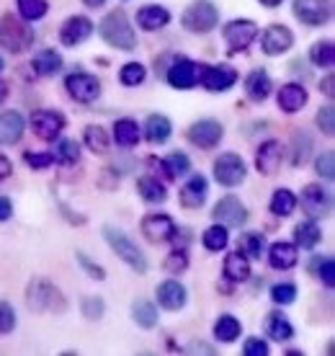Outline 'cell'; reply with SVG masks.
Wrapping results in <instances>:
<instances>
[{
    "label": "cell",
    "instance_id": "48",
    "mask_svg": "<svg viewBox=\"0 0 335 356\" xmlns=\"http://www.w3.org/2000/svg\"><path fill=\"white\" fill-rule=\"evenodd\" d=\"M80 310H83V315H85L88 321H101L104 312H106V305H104L101 297H85V300L80 302Z\"/></svg>",
    "mask_w": 335,
    "mask_h": 356
},
{
    "label": "cell",
    "instance_id": "23",
    "mask_svg": "<svg viewBox=\"0 0 335 356\" xmlns=\"http://www.w3.org/2000/svg\"><path fill=\"white\" fill-rule=\"evenodd\" d=\"M26 122L18 111H0V145H18L24 137Z\"/></svg>",
    "mask_w": 335,
    "mask_h": 356
},
{
    "label": "cell",
    "instance_id": "14",
    "mask_svg": "<svg viewBox=\"0 0 335 356\" xmlns=\"http://www.w3.org/2000/svg\"><path fill=\"white\" fill-rule=\"evenodd\" d=\"M140 230L150 243H165L176 238L178 227L170 214H145Z\"/></svg>",
    "mask_w": 335,
    "mask_h": 356
},
{
    "label": "cell",
    "instance_id": "40",
    "mask_svg": "<svg viewBox=\"0 0 335 356\" xmlns=\"http://www.w3.org/2000/svg\"><path fill=\"white\" fill-rule=\"evenodd\" d=\"M312 152V137L307 132H297L291 137V165H304Z\"/></svg>",
    "mask_w": 335,
    "mask_h": 356
},
{
    "label": "cell",
    "instance_id": "7",
    "mask_svg": "<svg viewBox=\"0 0 335 356\" xmlns=\"http://www.w3.org/2000/svg\"><path fill=\"white\" fill-rule=\"evenodd\" d=\"M202 72H204V65L183 60V57H176V60L170 63V67L165 70V81L170 83V88L191 90L202 83Z\"/></svg>",
    "mask_w": 335,
    "mask_h": 356
},
{
    "label": "cell",
    "instance_id": "19",
    "mask_svg": "<svg viewBox=\"0 0 335 356\" xmlns=\"http://www.w3.org/2000/svg\"><path fill=\"white\" fill-rule=\"evenodd\" d=\"M90 34H93V21L85 18V16H70L60 26V42L65 47L83 44Z\"/></svg>",
    "mask_w": 335,
    "mask_h": 356
},
{
    "label": "cell",
    "instance_id": "41",
    "mask_svg": "<svg viewBox=\"0 0 335 356\" xmlns=\"http://www.w3.org/2000/svg\"><path fill=\"white\" fill-rule=\"evenodd\" d=\"M309 63L315 65V67H333L335 63V47L333 42H318V44H312L309 49Z\"/></svg>",
    "mask_w": 335,
    "mask_h": 356
},
{
    "label": "cell",
    "instance_id": "24",
    "mask_svg": "<svg viewBox=\"0 0 335 356\" xmlns=\"http://www.w3.org/2000/svg\"><path fill=\"white\" fill-rule=\"evenodd\" d=\"M297 261H300V248H297L294 243L279 241L268 248V264H271V268H276V271H289V268L297 266Z\"/></svg>",
    "mask_w": 335,
    "mask_h": 356
},
{
    "label": "cell",
    "instance_id": "26",
    "mask_svg": "<svg viewBox=\"0 0 335 356\" xmlns=\"http://www.w3.org/2000/svg\"><path fill=\"white\" fill-rule=\"evenodd\" d=\"M168 24H170V10L165 6H145L137 13V26L142 31H158Z\"/></svg>",
    "mask_w": 335,
    "mask_h": 356
},
{
    "label": "cell",
    "instance_id": "1",
    "mask_svg": "<svg viewBox=\"0 0 335 356\" xmlns=\"http://www.w3.org/2000/svg\"><path fill=\"white\" fill-rule=\"evenodd\" d=\"M98 34L106 42L108 47L114 49H122V52H132L137 47V34H134L132 24L124 10H111L104 16V21L98 24Z\"/></svg>",
    "mask_w": 335,
    "mask_h": 356
},
{
    "label": "cell",
    "instance_id": "29",
    "mask_svg": "<svg viewBox=\"0 0 335 356\" xmlns=\"http://www.w3.org/2000/svg\"><path fill=\"white\" fill-rule=\"evenodd\" d=\"M294 245L302 250H312L318 248L320 241H322V230H320L318 220H304V222H300L297 227H294Z\"/></svg>",
    "mask_w": 335,
    "mask_h": 356
},
{
    "label": "cell",
    "instance_id": "8",
    "mask_svg": "<svg viewBox=\"0 0 335 356\" xmlns=\"http://www.w3.org/2000/svg\"><path fill=\"white\" fill-rule=\"evenodd\" d=\"M214 178L220 186L235 188L247 178V165L238 152H224L214 161Z\"/></svg>",
    "mask_w": 335,
    "mask_h": 356
},
{
    "label": "cell",
    "instance_id": "12",
    "mask_svg": "<svg viewBox=\"0 0 335 356\" xmlns=\"http://www.w3.org/2000/svg\"><path fill=\"white\" fill-rule=\"evenodd\" d=\"M65 90H67L72 101H78V104H93V101L101 96V83H98L96 75L72 72V75L65 78Z\"/></svg>",
    "mask_w": 335,
    "mask_h": 356
},
{
    "label": "cell",
    "instance_id": "34",
    "mask_svg": "<svg viewBox=\"0 0 335 356\" xmlns=\"http://www.w3.org/2000/svg\"><path fill=\"white\" fill-rule=\"evenodd\" d=\"M132 318L140 328L150 330L158 325V307H155L152 300H137V302L132 305Z\"/></svg>",
    "mask_w": 335,
    "mask_h": 356
},
{
    "label": "cell",
    "instance_id": "20",
    "mask_svg": "<svg viewBox=\"0 0 335 356\" xmlns=\"http://www.w3.org/2000/svg\"><path fill=\"white\" fill-rule=\"evenodd\" d=\"M186 300H188V292L186 286L178 282V279H165L158 284V305L168 312L183 310Z\"/></svg>",
    "mask_w": 335,
    "mask_h": 356
},
{
    "label": "cell",
    "instance_id": "37",
    "mask_svg": "<svg viewBox=\"0 0 335 356\" xmlns=\"http://www.w3.org/2000/svg\"><path fill=\"white\" fill-rule=\"evenodd\" d=\"M238 250L245 256V259H261L265 250V238L261 232H243L238 241Z\"/></svg>",
    "mask_w": 335,
    "mask_h": 356
},
{
    "label": "cell",
    "instance_id": "17",
    "mask_svg": "<svg viewBox=\"0 0 335 356\" xmlns=\"http://www.w3.org/2000/svg\"><path fill=\"white\" fill-rule=\"evenodd\" d=\"M284 161V147L279 140H265L256 152V168L261 170V176L274 178L281 168Z\"/></svg>",
    "mask_w": 335,
    "mask_h": 356
},
{
    "label": "cell",
    "instance_id": "28",
    "mask_svg": "<svg viewBox=\"0 0 335 356\" xmlns=\"http://www.w3.org/2000/svg\"><path fill=\"white\" fill-rule=\"evenodd\" d=\"M271 88H274V83H271V78H268V72L261 70V67L253 70L245 78V93H247V98H250V101H256V104L265 101L268 93H271Z\"/></svg>",
    "mask_w": 335,
    "mask_h": 356
},
{
    "label": "cell",
    "instance_id": "4",
    "mask_svg": "<svg viewBox=\"0 0 335 356\" xmlns=\"http://www.w3.org/2000/svg\"><path fill=\"white\" fill-rule=\"evenodd\" d=\"M104 238H106L111 250H114L126 266H132L137 274H145V271H147V259H145V253H142L140 245H137L126 232L106 225V227H104Z\"/></svg>",
    "mask_w": 335,
    "mask_h": 356
},
{
    "label": "cell",
    "instance_id": "9",
    "mask_svg": "<svg viewBox=\"0 0 335 356\" xmlns=\"http://www.w3.org/2000/svg\"><path fill=\"white\" fill-rule=\"evenodd\" d=\"M65 116L60 111H54V108H39L31 114V129L39 140H44V143H54V140H60L62 129H65Z\"/></svg>",
    "mask_w": 335,
    "mask_h": 356
},
{
    "label": "cell",
    "instance_id": "38",
    "mask_svg": "<svg viewBox=\"0 0 335 356\" xmlns=\"http://www.w3.org/2000/svg\"><path fill=\"white\" fill-rule=\"evenodd\" d=\"M34 70L39 75H54V72L62 70V54L54 52V49H42V52L34 54Z\"/></svg>",
    "mask_w": 335,
    "mask_h": 356
},
{
    "label": "cell",
    "instance_id": "15",
    "mask_svg": "<svg viewBox=\"0 0 335 356\" xmlns=\"http://www.w3.org/2000/svg\"><path fill=\"white\" fill-rule=\"evenodd\" d=\"M294 16L307 26H322L333 16L330 0H294Z\"/></svg>",
    "mask_w": 335,
    "mask_h": 356
},
{
    "label": "cell",
    "instance_id": "21",
    "mask_svg": "<svg viewBox=\"0 0 335 356\" xmlns=\"http://www.w3.org/2000/svg\"><path fill=\"white\" fill-rule=\"evenodd\" d=\"M206 196H209L206 178H204L202 173H194V176L183 184V188H181V204H183L186 209H199V207H204Z\"/></svg>",
    "mask_w": 335,
    "mask_h": 356
},
{
    "label": "cell",
    "instance_id": "27",
    "mask_svg": "<svg viewBox=\"0 0 335 356\" xmlns=\"http://www.w3.org/2000/svg\"><path fill=\"white\" fill-rule=\"evenodd\" d=\"M224 279L232 284H243L250 279V259H245L240 250H232L227 259H224Z\"/></svg>",
    "mask_w": 335,
    "mask_h": 356
},
{
    "label": "cell",
    "instance_id": "11",
    "mask_svg": "<svg viewBox=\"0 0 335 356\" xmlns=\"http://www.w3.org/2000/svg\"><path fill=\"white\" fill-rule=\"evenodd\" d=\"M188 143L196 145L199 150H212L217 145L222 143V137H224V127L220 122H214V119H199L194 124L188 127Z\"/></svg>",
    "mask_w": 335,
    "mask_h": 356
},
{
    "label": "cell",
    "instance_id": "33",
    "mask_svg": "<svg viewBox=\"0 0 335 356\" xmlns=\"http://www.w3.org/2000/svg\"><path fill=\"white\" fill-rule=\"evenodd\" d=\"M114 143L119 147H134V145L140 143V124L134 122V119H119L114 124Z\"/></svg>",
    "mask_w": 335,
    "mask_h": 356
},
{
    "label": "cell",
    "instance_id": "44",
    "mask_svg": "<svg viewBox=\"0 0 335 356\" xmlns=\"http://www.w3.org/2000/svg\"><path fill=\"white\" fill-rule=\"evenodd\" d=\"M80 161V145L75 140H60L54 150V163L60 165H75Z\"/></svg>",
    "mask_w": 335,
    "mask_h": 356
},
{
    "label": "cell",
    "instance_id": "55",
    "mask_svg": "<svg viewBox=\"0 0 335 356\" xmlns=\"http://www.w3.org/2000/svg\"><path fill=\"white\" fill-rule=\"evenodd\" d=\"M320 279H322V284L325 286H333L335 284V261L333 259H320Z\"/></svg>",
    "mask_w": 335,
    "mask_h": 356
},
{
    "label": "cell",
    "instance_id": "47",
    "mask_svg": "<svg viewBox=\"0 0 335 356\" xmlns=\"http://www.w3.org/2000/svg\"><path fill=\"white\" fill-rule=\"evenodd\" d=\"M271 300L276 305H291L297 300V284L291 282H279V284L271 286Z\"/></svg>",
    "mask_w": 335,
    "mask_h": 356
},
{
    "label": "cell",
    "instance_id": "61",
    "mask_svg": "<svg viewBox=\"0 0 335 356\" xmlns=\"http://www.w3.org/2000/svg\"><path fill=\"white\" fill-rule=\"evenodd\" d=\"M8 83L6 81H0V104H3V101H6V98H8Z\"/></svg>",
    "mask_w": 335,
    "mask_h": 356
},
{
    "label": "cell",
    "instance_id": "46",
    "mask_svg": "<svg viewBox=\"0 0 335 356\" xmlns=\"http://www.w3.org/2000/svg\"><path fill=\"white\" fill-rule=\"evenodd\" d=\"M165 168L173 178L186 176V173L191 170V161H188V155H186V152L176 150V152H170V155L165 158Z\"/></svg>",
    "mask_w": 335,
    "mask_h": 356
},
{
    "label": "cell",
    "instance_id": "53",
    "mask_svg": "<svg viewBox=\"0 0 335 356\" xmlns=\"http://www.w3.org/2000/svg\"><path fill=\"white\" fill-rule=\"evenodd\" d=\"M16 328V310L8 302H0V336H8Z\"/></svg>",
    "mask_w": 335,
    "mask_h": 356
},
{
    "label": "cell",
    "instance_id": "10",
    "mask_svg": "<svg viewBox=\"0 0 335 356\" xmlns=\"http://www.w3.org/2000/svg\"><path fill=\"white\" fill-rule=\"evenodd\" d=\"M302 209L307 214L309 220H325L327 214H330V207H333V199L327 194L325 188L320 186V184H307V186L302 188Z\"/></svg>",
    "mask_w": 335,
    "mask_h": 356
},
{
    "label": "cell",
    "instance_id": "50",
    "mask_svg": "<svg viewBox=\"0 0 335 356\" xmlns=\"http://www.w3.org/2000/svg\"><path fill=\"white\" fill-rule=\"evenodd\" d=\"M315 170H318V176H322L325 181H333L335 178V155L333 152H322V155H318Z\"/></svg>",
    "mask_w": 335,
    "mask_h": 356
},
{
    "label": "cell",
    "instance_id": "51",
    "mask_svg": "<svg viewBox=\"0 0 335 356\" xmlns=\"http://www.w3.org/2000/svg\"><path fill=\"white\" fill-rule=\"evenodd\" d=\"M75 259H78L80 266L85 268V274H88L90 279H96V282H104V279H106V268L98 266V264H93V261H90L83 250H78V253H75Z\"/></svg>",
    "mask_w": 335,
    "mask_h": 356
},
{
    "label": "cell",
    "instance_id": "3",
    "mask_svg": "<svg viewBox=\"0 0 335 356\" xmlns=\"http://www.w3.org/2000/svg\"><path fill=\"white\" fill-rule=\"evenodd\" d=\"M26 305L34 312H62L67 307L65 297L49 279H31L26 286Z\"/></svg>",
    "mask_w": 335,
    "mask_h": 356
},
{
    "label": "cell",
    "instance_id": "31",
    "mask_svg": "<svg viewBox=\"0 0 335 356\" xmlns=\"http://www.w3.org/2000/svg\"><path fill=\"white\" fill-rule=\"evenodd\" d=\"M137 191H140V196L147 204H163L168 199L165 184L158 181V176H152V173H147V176H142L140 181H137Z\"/></svg>",
    "mask_w": 335,
    "mask_h": 356
},
{
    "label": "cell",
    "instance_id": "2",
    "mask_svg": "<svg viewBox=\"0 0 335 356\" xmlns=\"http://www.w3.org/2000/svg\"><path fill=\"white\" fill-rule=\"evenodd\" d=\"M0 47L13 54L28 52L34 47V31L26 26L24 18L6 13V16L0 18Z\"/></svg>",
    "mask_w": 335,
    "mask_h": 356
},
{
    "label": "cell",
    "instance_id": "35",
    "mask_svg": "<svg viewBox=\"0 0 335 356\" xmlns=\"http://www.w3.org/2000/svg\"><path fill=\"white\" fill-rule=\"evenodd\" d=\"M268 209L276 217H289L297 209V196H294V191H289V188H276L271 202H268Z\"/></svg>",
    "mask_w": 335,
    "mask_h": 356
},
{
    "label": "cell",
    "instance_id": "49",
    "mask_svg": "<svg viewBox=\"0 0 335 356\" xmlns=\"http://www.w3.org/2000/svg\"><path fill=\"white\" fill-rule=\"evenodd\" d=\"M318 127L325 137H333L335 134V108H333V104H327L325 108H320L318 111Z\"/></svg>",
    "mask_w": 335,
    "mask_h": 356
},
{
    "label": "cell",
    "instance_id": "60",
    "mask_svg": "<svg viewBox=\"0 0 335 356\" xmlns=\"http://www.w3.org/2000/svg\"><path fill=\"white\" fill-rule=\"evenodd\" d=\"M188 354H214V348H209V346H202V343H191V346L186 348Z\"/></svg>",
    "mask_w": 335,
    "mask_h": 356
},
{
    "label": "cell",
    "instance_id": "42",
    "mask_svg": "<svg viewBox=\"0 0 335 356\" xmlns=\"http://www.w3.org/2000/svg\"><path fill=\"white\" fill-rule=\"evenodd\" d=\"M49 10L47 0H18V16L24 21H42Z\"/></svg>",
    "mask_w": 335,
    "mask_h": 356
},
{
    "label": "cell",
    "instance_id": "22",
    "mask_svg": "<svg viewBox=\"0 0 335 356\" xmlns=\"http://www.w3.org/2000/svg\"><path fill=\"white\" fill-rule=\"evenodd\" d=\"M276 101H279V108H281L284 114H297V111H302V108L307 106L309 93L300 83H286V86H281Z\"/></svg>",
    "mask_w": 335,
    "mask_h": 356
},
{
    "label": "cell",
    "instance_id": "43",
    "mask_svg": "<svg viewBox=\"0 0 335 356\" xmlns=\"http://www.w3.org/2000/svg\"><path fill=\"white\" fill-rule=\"evenodd\" d=\"M145 78H147V67L142 63H126L122 70H119V81H122V86H126V88L142 86Z\"/></svg>",
    "mask_w": 335,
    "mask_h": 356
},
{
    "label": "cell",
    "instance_id": "64",
    "mask_svg": "<svg viewBox=\"0 0 335 356\" xmlns=\"http://www.w3.org/2000/svg\"><path fill=\"white\" fill-rule=\"evenodd\" d=\"M0 70H3V57H0Z\"/></svg>",
    "mask_w": 335,
    "mask_h": 356
},
{
    "label": "cell",
    "instance_id": "45",
    "mask_svg": "<svg viewBox=\"0 0 335 356\" xmlns=\"http://www.w3.org/2000/svg\"><path fill=\"white\" fill-rule=\"evenodd\" d=\"M163 268H165L170 276L183 274L186 268H188V253H186V248L170 250V253H168V259L163 261Z\"/></svg>",
    "mask_w": 335,
    "mask_h": 356
},
{
    "label": "cell",
    "instance_id": "39",
    "mask_svg": "<svg viewBox=\"0 0 335 356\" xmlns=\"http://www.w3.org/2000/svg\"><path fill=\"white\" fill-rule=\"evenodd\" d=\"M83 140H85V147L90 152H96V155H104L108 150V143H111V137L106 134V129L98 124H88L85 127V132H83Z\"/></svg>",
    "mask_w": 335,
    "mask_h": 356
},
{
    "label": "cell",
    "instance_id": "25",
    "mask_svg": "<svg viewBox=\"0 0 335 356\" xmlns=\"http://www.w3.org/2000/svg\"><path fill=\"white\" fill-rule=\"evenodd\" d=\"M265 336L271 341H279V343H284V341H291L294 339V325L289 323V318L284 315V312L274 310L265 315Z\"/></svg>",
    "mask_w": 335,
    "mask_h": 356
},
{
    "label": "cell",
    "instance_id": "6",
    "mask_svg": "<svg viewBox=\"0 0 335 356\" xmlns=\"http://www.w3.org/2000/svg\"><path fill=\"white\" fill-rule=\"evenodd\" d=\"M222 36H224L227 52L229 54H240V52H245L247 47L258 39V26H256V21H247V18H235V21H229L227 26H224Z\"/></svg>",
    "mask_w": 335,
    "mask_h": 356
},
{
    "label": "cell",
    "instance_id": "62",
    "mask_svg": "<svg viewBox=\"0 0 335 356\" xmlns=\"http://www.w3.org/2000/svg\"><path fill=\"white\" fill-rule=\"evenodd\" d=\"M83 3H85L88 8H101V6L106 3V0H83Z\"/></svg>",
    "mask_w": 335,
    "mask_h": 356
},
{
    "label": "cell",
    "instance_id": "56",
    "mask_svg": "<svg viewBox=\"0 0 335 356\" xmlns=\"http://www.w3.org/2000/svg\"><path fill=\"white\" fill-rule=\"evenodd\" d=\"M147 168H150L152 173H160V176L168 178V181H173V176H170V173H168V168H165V161H158L155 155H152V158H147Z\"/></svg>",
    "mask_w": 335,
    "mask_h": 356
},
{
    "label": "cell",
    "instance_id": "18",
    "mask_svg": "<svg viewBox=\"0 0 335 356\" xmlns=\"http://www.w3.org/2000/svg\"><path fill=\"white\" fill-rule=\"evenodd\" d=\"M291 44H294V34H291V29L281 26V24L268 26L263 31V36H261V49H263L268 57H276V54L289 52Z\"/></svg>",
    "mask_w": 335,
    "mask_h": 356
},
{
    "label": "cell",
    "instance_id": "16",
    "mask_svg": "<svg viewBox=\"0 0 335 356\" xmlns=\"http://www.w3.org/2000/svg\"><path fill=\"white\" fill-rule=\"evenodd\" d=\"M238 83V70L232 65H204L202 72V86L212 93L229 90Z\"/></svg>",
    "mask_w": 335,
    "mask_h": 356
},
{
    "label": "cell",
    "instance_id": "5",
    "mask_svg": "<svg viewBox=\"0 0 335 356\" xmlns=\"http://www.w3.org/2000/svg\"><path fill=\"white\" fill-rule=\"evenodd\" d=\"M181 24H183V29L191 31V34H209V31L220 24V10H217V6H214L212 0H194V3L183 10Z\"/></svg>",
    "mask_w": 335,
    "mask_h": 356
},
{
    "label": "cell",
    "instance_id": "30",
    "mask_svg": "<svg viewBox=\"0 0 335 356\" xmlns=\"http://www.w3.org/2000/svg\"><path fill=\"white\" fill-rule=\"evenodd\" d=\"M145 134L152 145H165L173 134V124L165 114H150L145 122Z\"/></svg>",
    "mask_w": 335,
    "mask_h": 356
},
{
    "label": "cell",
    "instance_id": "13",
    "mask_svg": "<svg viewBox=\"0 0 335 356\" xmlns=\"http://www.w3.org/2000/svg\"><path fill=\"white\" fill-rule=\"evenodd\" d=\"M212 217L220 225H224V227H243V225L247 222V217H250V214H247V207L240 202L238 196L227 194V196H222L220 202L214 204Z\"/></svg>",
    "mask_w": 335,
    "mask_h": 356
},
{
    "label": "cell",
    "instance_id": "58",
    "mask_svg": "<svg viewBox=\"0 0 335 356\" xmlns=\"http://www.w3.org/2000/svg\"><path fill=\"white\" fill-rule=\"evenodd\" d=\"M10 173H13V163H10L8 158L0 152V184H3V181L10 176Z\"/></svg>",
    "mask_w": 335,
    "mask_h": 356
},
{
    "label": "cell",
    "instance_id": "54",
    "mask_svg": "<svg viewBox=\"0 0 335 356\" xmlns=\"http://www.w3.org/2000/svg\"><path fill=\"white\" fill-rule=\"evenodd\" d=\"M243 354L245 356H268V343L263 339H258V336H250L245 341V346H243Z\"/></svg>",
    "mask_w": 335,
    "mask_h": 356
},
{
    "label": "cell",
    "instance_id": "59",
    "mask_svg": "<svg viewBox=\"0 0 335 356\" xmlns=\"http://www.w3.org/2000/svg\"><path fill=\"white\" fill-rule=\"evenodd\" d=\"M320 90H322V93H325L327 98H333V96H335V75H333V72L327 75L325 81L320 83Z\"/></svg>",
    "mask_w": 335,
    "mask_h": 356
},
{
    "label": "cell",
    "instance_id": "36",
    "mask_svg": "<svg viewBox=\"0 0 335 356\" xmlns=\"http://www.w3.org/2000/svg\"><path fill=\"white\" fill-rule=\"evenodd\" d=\"M202 243L206 250H212V253H220V250L227 248L229 243V227H224V225H212V227H206L202 235Z\"/></svg>",
    "mask_w": 335,
    "mask_h": 356
},
{
    "label": "cell",
    "instance_id": "52",
    "mask_svg": "<svg viewBox=\"0 0 335 356\" xmlns=\"http://www.w3.org/2000/svg\"><path fill=\"white\" fill-rule=\"evenodd\" d=\"M24 161H26L28 168H49V165H54V152H31L28 150L26 155H24Z\"/></svg>",
    "mask_w": 335,
    "mask_h": 356
},
{
    "label": "cell",
    "instance_id": "57",
    "mask_svg": "<svg viewBox=\"0 0 335 356\" xmlns=\"http://www.w3.org/2000/svg\"><path fill=\"white\" fill-rule=\"evenodd\" d=\"M13 217V202L8 196H0V222H8Z\"/></svg>",
    "mask_w": 335,
    "mask_h": 356
},
{
    "label": "cell",
    "instance_id": "32",
    "mask_svg": "<svg viewBox=\"0 0 335 356\" xmlns=\"http://www.w3.org/2000/svg\"><path fill=\"white\" fill-rule=\"evenodd\" d=\"M240 333H243V323L235 318V315H220L217 323H214V339L220 341V343H235L240 339Z\"/></svg>",
    "mask_w": 335,
    "mask_h": 356
},
{
    "label": "cell",
    "instance_id": "63",
    "mask_svg": "<svg viewBox=\"0 0 335 356\" xmlns=\"http://www.w3.org/2000/svg\"><path fill=\"white\" fill-rule=\"evenodd\" d=\"M261 3H263L265 8H276V6H281L284 0H261Z\"/></svg>",
    "mask_w": 335,
    "mask_h": 356
}]
</instances>
